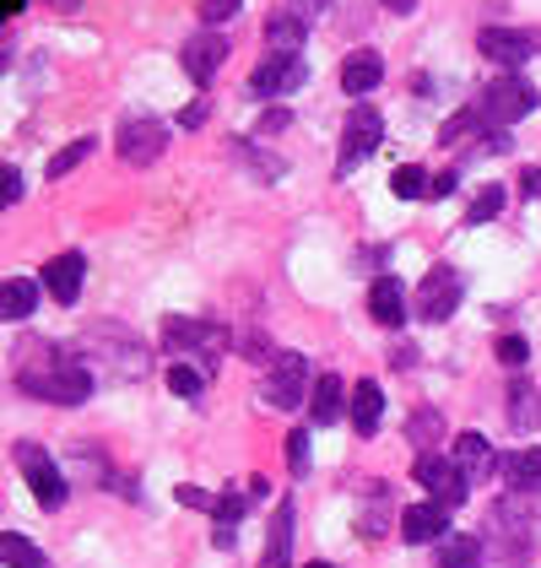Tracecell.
Instances as JSON below:
<instances>
[{
	"label": "cell",
	"mask_w": 541,
	"mask_h": 568,
	"mask_svg": "<svg viewBox=\"0 0 541 568\" xmlns=\"http://www.w3.org/2000/svg\"><path fill=\"white\" fill-rule=\"evenodd\" d=\"M304 28H309L304 17L276 11V17L266 22V49H270V54H298V49H304Z\"/></svg>",
	"instance_id": "603a6c76"
},
{
	"label": "cell",
	"mask_w": 541,
	"mask_h": 568,
	"mask_svg": "<svg viewBox=\"0 0 541 568\" xmlns=\"http://www.w3.org/2000/svg\"><path fill=\"white\" fill-rule=\"evenodd\" d=\"M174 498H180L184 509H206V515H212V504H217V498H212V493H206V487H180V493H174Z\"/></svg>",
	"instance_id": "74e56055"
},
{
	"label": "cell",
	"mask_w": 541,
	"mask_h": 568,
	"mask_svg": "<svg viewBox=\"0 0 541 568\" xmlns=\"http://www.w3.org/2000/svg\"><path fill=\"white\" fill-rule=\"evenodd\" d=\"M244 504H249L244 493H223V498L212 504V515H217V525H238V515H244Z\"/></svg>",
	"instance_id": "e575fe53"
},
{
	"label": "cell",
	"mask_w": 541,
	"mask_h": 568,
	"mask_svg": "<svg viewBox=\"0 0 541 568\" xmlns=\"http://www.w3.org/2000/svg\"><path fill=\"white\" fill-rule=\"evenodd\" d=\"M169 390L184 395V400H195V395L206 390V368H195V363H174V368H169Z\"/></svg>",
	"instance_id": "f1b7e54d"
},
{
	"label": "cell",
	"mask_w": 541,
	"mask_h": 568,
	"mask_svg": "<svg viewBox=\"0 0 541 568\" xmlns=\"http://www.w3.org/2000/svg\"><path fill=\"white\" fill-rule=\"evenodd\" d=\"M439 568H482V541L477 536H445L439 541Z\"/></svg>",
	"instance_id": "484cf974"
},
{
	"label": "cell",
	"mask_w": 541,
	"mask_h": 568,
	"mask_svg": "<svg viewBox=\"0 0 541 568\" xmlns=\"http://www.w3.org/2000/svg\"><path fill=\"white\" fill-rule=\"evenodd\" d=\"M304 77H309V65H304L298 54H266V60L255 65L249 88L261 92V98H282V92H298V88H304Z\"/></svg>",
	"instance_id": "8fae6325"
},
{
	"label": "cell",
	"mask_w": 541,
	"mask_h": 568,
	"mask_svg": "<svg viewBox=\"0 0 541 568\" xmlns=\"http://www.w3.org/2000/svg\"><path fill=\"white\" fill-rule=\"evenodd\" d=\"M114 146H120V163H131V169H146V163H157V158H163V146H169V131H163V120H152V114H131V120H120V135H114Z\"/></svg>",
	"instance_id": "8992f818"
},
{
	"label": "cell",
	"mask_w": 541,
	"mask_h": 568,
	"mask_svg": "<svg viewBox=\"0 0 541 568\" xmlns=\"http://www.w3.org/2000/svg\"><path fill=\"white\" fill-rule=\"evenodd\" d=\"M92 152H98V141H92V135H76L71 146H60V152L49 158V179H65L71 169H76V163H88Z\"/></svg>",
	"instance_id": "4316f807"
},
{
	"label": "cell",
	"mask_w": 541,
	"mask_h": 568,
	"mask_svg": "<svg viewBox=\"0 0 541 568\" xmlns=\"http://www.w3.org/2000/svg\"><path fill=\"white\" fill-rule=\"evenodd\" d=\"M503 477L514 493H541V449H514L503 460Z\"/></svg>",
	"instance_id": "cb8c5ba5"
},
{
	"label": "cell",
	"mask_w": 541,
	"mask_h": 568,
	"mask_svg": "<svg viewBox=\"0 0 541 568\" xmlns=\"http://www.w3.org/2000/svg\"><path fill=\"white\" fill-rule=\"evenodd\" d=\"M82 363L109 374V379H141L146 374V347L120 325H92L82 336Z\"/></svg>",
	"instance_id": "7a4b0ae2"
},
{
	"label": "cell",
	"mask_w": 541,
	"mask_h": 568,
	"mask_svg": "<svg viewBox=\"0 0 541 568\" xmlns=\"http://www.w3.org/2000/svg\"><path fill=\"white\" fill-rule=\"evenodd\" d=\"M471 125H477V109H460V114H455L450 125H445V141H460V135L471 131Z\"/></svg>",
	"instance_id": "f35d334b"
},
{
	"label": "cell",
	"mask_w": 541,
	"mask_h": 568,
	"mask_svg": "<svg viewBox=\"0 0 541 568\" xmlns=\"http://www.w3.org/2000/svg\"><path fill=\"white\" fill-rule=\"evenodd\" d=\"M341 406H347V385H341V374H319L315 395H309V417H315V428L341 423Z\"/></svg>",
	"instance_id": "d6986e66"
},
{
	"label": "cell",
	"mask_w": 541,
	"mask_h": 568,
	"mask_svg": "<svg viewBox=\"0 0 541 568\" xmlns=\"http://www.w3.org/2000/svg\"><path fill=\"white\" fill-rule=\"evenodd\" d=\"M520 190H525V195H541V169H537V174L525 169V179H520Z\"/></svg>",
	"instance_id": "ee69618b"
},
{
	"label": "cell",
	"mask_w": 541,
	"mask_h": 568,
	"mask_svg": "<svg viewBox=\"0 0 541 568\" xmlns=\"http://www.w3.org/2000/svg\"><path fill=\"white\" fill-rule=\"evenodd\" d=\"M60 6H76V0H60Z\"/></svg>",
	"instance_id": "681fc988"
},
{
	"label": "cell",
	"mask_w": 541,
	"mask_h": 568,
	"mask_svg": "<svg viewBox=\"0 0 541 568\" xmlns=\"http://www.w3.org/2000/svg\"><path fill=\"white\" fill-rule=\"evenodd\" d=\"M163 347L169 352H184V357H201L206 368L223 357L227 336L212 325V320H184V314H169L163 320Z\"/></svg>",
	"instance_id": "3957f363"
},
{
	"label": "cell",
	"mask_w": 541,
	"mask_h": 568,
	"mask_svg": "<svg viewBox=\"0 0 541 568\" xmlns=\"http://www.w3.org/2000/svg\"><path fill=\"white\" fill-rule=\"evenodd\" d=\"M180 125H184V131H195V125H206V98H195V103L184 109V114H180Z\"/></svg>",
	"instance_id": "60d3db41"
},
{
	"label": "cell",
	"mask_w": 541,
	"mask_h": 568,
	"mask_svg": "<svg viewBox=\"0 0 541 568\" xmlns=\"http://www.w3.org/2000/svg\"><path fill=\"white\" fill-rule=\"evenodd\" d=\"M82 276H88V255H76V250H65V255H54L44 265V293L54 304H76L82 298Z\"/></svg>",
	"instance_id": "5bb4252c"
},
{
	"label": "cell",
	"mask_w": 541,
	"mask_h": 568,
	"mask_svg": "<svg viewBox=\"0 0 541 568\" xmlns=\"http://www.w3.org/2000/svg\"><path fill=\"white\" fill-rule=\"evenodd\" d=\"M17 466H22V477L33 487V498H39V509H65V498H71V487L60 477V466H54V455H44L39 444H17Z\"/></svg>",
	"instance_id": "277c9868"
},
{
	"label": "cell",
	"mask_w": 541,
	"mask_h": 568,
	"mask_svg": "<svg viewBox=\"0 0 541 568\" xmlns=\"http://www.w3.org/2000/svg\"><path fill=\"white\" fill-rule=\"evenodd\" d=\"M238 6H244V0H201V22H206V28L233 22V17H238Z\"/></svg>",
	"instance_id": "1f68e13d"
},
{
	"label": "cell",
	"mask_w": 541,
	"mask_h": 568,
	"mask_svg": "<svg viewBox=\"0 0 541 568\" xmlns=\"http://www.w3.org/2000/svg\"><path fill=\"white\" fill-rule=\"evenodd\" d=\"M379 135H385V114H379V109H368V103H358V109L347 114V125H341V158H336V174L341 179L353 174L363 158L379 146Z\"/></svg>",
	"instance_id": "52a82bcc"
},
{
	"label": "cell",
	"mask_w": 541,
	"mask_h": 568,
	"mask_svg": "<svg viewBox=\"0 0 541 568\" xmlns=\"http://www.w3.org/2000/svg\"><path fill=\"white\" fill-rule=\"evenodd\" d=\"M379 82H385V60H379L374 49H358V54H347V60H341V88L353 92V98L374 92Z\"/></svg>",
	"instance_id": "ac0fdd59"
},
{
	"label": "cell",
	"mask_w": 541,
	"mask_h": 568,
	"mask_svg": "<svg viewBox=\"0 0 541 568\" xmlns=\"http://www.w3.org/2000/svg\"><path fill=\"white\" fill-rule=\"evenodd\" d=\"M433 434H439V412H433V406H422V412L411 417V438L428 449V444H433Z\"/></svg>",
	"instance_id": "836d02e7"
},
{
	"label": "cell",
	"mask_w": 541,
	"mask_h": 568,
	"mask_svg": "<svg viewBox=\"0 0 541 568\" xmlns=\"http://www.w3.org/2000/svg\"><path fill=\"white\" fill-rule=\"evenodd\" d=\"M385 6H390V11H401V17H406V11H411L417 0H385Z\"/></svg>",
	"instance_id": "bcb514c9"
},
{
	"label": "cell",
	"mask_w": 541,
	"mask_h": 568,
	"mask_svg": "<svg viewBox=\"0 0 541 568\" xmlns=\"http://www.w3.org/2000/svg\"><path fill=\"white\" fill-rule=\"evenodd\" d=\"M455 308H460V271L433 265V271L422 276V287H417V314H422L428 325H445Z\"/></svg>",
	"instance_id": "30bf717a"
},
{
	"label": "cell",
	"mask_w": 541,
	"mask_h": 568,
	"mask_svg": "<svg viewBox=\"0 0 541 568\" xmlns=\"http://www.w3.org/2000/svg\"><path fill=\"white\" fill-rule=\"evenodd\" d=\"M477 49H482L493 65L514 71V65H525V60L537 54V33H520V28H482Z\"/></svg>",
	"instance_id": "4fadbf2b"
},
{
	"label": "cell",
	"mask_w": 541,
	"mask_h": 568,
	"mask_svg": "<svg viewBox=\"0 0 541 568\" xmlns=\"http://www.w3.org/2000/svg\"><path fill=\"white\" fill-rule=\"evenodd\" d=\"M309 395V357L304 352H276L266 374V400L276 412H298Z\"/></svg>",
	"instance_id": "5b68a950"
},
{
	"label": "cell",
	"mask_w": 541,
	"mask_h": 568,
	"mask_svg": "<svg viewBox=\"0 0 541 568\" xmlns=\"http://www.w3.org/2000/svg\"><path fill=\"white\" fill-rule=\"evenodd\" d=\"M450 190H455V169H445V174L428 184V195H450Z\"/></svg>",
	"instance_id": "7bdbcfd3"
},
{
	"label": "cell",
	"mask_w": 541,
	"mask_h": 568,
	"mask_svg": "<svg viewBox=\"0 0 541 568\" xmlns=\"http://www.w3.org/2000/svg\"><path fill=\"white\" fill-rule=\"evenodd\" d=\"M368 314H374L385 331H401L406 325V287L396 276H374V287H368Z\"/></svg>",
	"instance_id": "2e32d148"
},
{
	"label": "cell",
	"mask_w": 541,
	"mask_h": 568,
	"mask_svg": "<svg viewBox=\"0 0 541 568\" xmlns=\"http://www.w3.org/2000/svg\"><path fill=\"white\" fill-rule=\"evenodd\" d=\"M525 357H531V342H525V336H503V342H498V363H503V368H520Z\"/></svg>",
	"instance_id": "d6a6232c"
},
{
	"label": "cell",
	"mask_w": 541,
	"mask_h": 568,
	"mask_svg": "<svg viewBox=\"0 0 541 568\" xmlns=\"http://www.w3.org/2000/svg\"><path fill=\"white\" fill-rule=\"evenodd\" d=\"M411 477L422 481V487L433 493V504H445V509H460V504H466V493H471L466 471H460L455 460H445V455H417Z\"/></svg>",
	"instance_id": "9c48e42d"
},
{
	"label": "cell",
	"mask_w": 541,
	"mask_h": 568,
	"mask_svg": "<svg viewBox=\"0 0 541 568\" xmlns=\"http://www.w3.org/2000/svg\"><path fill=\"white\" fill-rule=\"evenodd\" d=\"M347 412H353V428H358L363 438L379 434V417H385V395H379V385H374V379H358V390H353V400H347Z\"/></svg>",
	"instance_id": "ffe728a7"
},
{
	"label": "cell",
	"mask_w": 541,
	"mask_h": 568,
	"mask_svg": "<svg viewBox=\"0 0 541 568\" xmlns=\"http://www.w3.org/2000/svg\"><path fill=\"white\" fill-rule=\"evenodd\" d=\"M17 11H22V0H0V22H6V17H17Z\"/></svg>",
	"instance_id": "f6af8a7d"
},
{
	"label": "cell",
	"mask_w": 541,
	"mask_h": 568,
	"mask_svg": "<svg viewBox=\"0 0 541 568\" xmlns=\"http://www.w3.org/2000/svg\"><path fill=\"white\" fill-rule=\"evenodd\" d=\"M0 71H6V44H0Z\"/></svg>",
	"instance_id": "7dc6e473"
},
{
	"label": "cell",
	"mask_w": 541,
	"mask_h": 568,
	"mask_svg": "<svg viewBox=\"0 0 541 568\" xmlns=\"http://www.w3.org/2000/svg\"><path fill=\"white\" fill-rule=\"evenodd\" d=\"M428 184H433V179L422 174L417 163H401V169L390 174V190H396L401 201H422V195H428Z\"/></svg>",
	"instance_id": "83f0119b"
},
{
	"label": "cell",
	"mask_w": 541,
	"mask_h": 568,
	"mask_svg": "<svg viewBox=\"0 0 541 568\" xmlns=\"http://www.w3.org/2000/svg\"><path fill=\"white\" fill-rule=\"evenodd\" d=\"M17 385L39 400H54V406H82L92 395V368L82 357H65L60 347H49V342H33L17 357Z\"/></svg>",
	"instance_id": "6da1fadb"
},
{
	"label": "cell",
	"mask_w": 541,
	"mask_h": 568,
	"mask_svg": "<svg viewBox=\"0 0 541 568\" xmlns=\"http://www.w3.org/2000/svg\"><path fill=\"white\" fill-rule=\"evenodd\" d=\"M287 466H293V477L309 471V428H293L287 434Z\"/></svg>",
	"instance_id": "4dcf8cb0"
},
{
	"label": "cell",
	"mask_w": 541,
	"mask_h": 568,
	"mask_svg": "<svg viewBox=\"0 0 541 568\" xmlns=\"http://www.w3.org/2000/svg\"><path fill=\"white\" fill-rule=\"evenodd\" d=\"M287 125H293V114H287V109H276V103H270L266 114H261V125H255V131H261V135H276V131H287Z\"/></svg>",
	"instance_id": "8d00e7d4"
},
{
	"label": "cell",
	"mask_w": 541,
	"mask_h": 568,
	"mask_svg": "<svg viewBox=\"0 0 541 568\" xmlns=\"http://www.w3.org/2000/svg\"><path fill=\"white\" fill-rule=\"evenodd\" d=\"M180 60H184V77L195 82V88H206L212 77H217V65L227 60V39L223 33H195V39H184V49H180Z\"/></svg>",
	"instance_id": "7c38bea8"
},
{
	"label": "cell",
	"mask_w": 541,
	"mask_h": 568,
	"mask_svg": "<svg viewBox=\"0 0 541 568\" xmlns=\"http://www.w3.org/2000/svg\"><path fill=\"white\" fill-rule=\"evenodd\" d=\"M39 308V282H28V276H11V282H0V320L11 325V320H28Z\"/></svg>",
	"instance_id": "7402d4cb"
},
{
	"label": "cell",
	"mask_w": 541,
	"mask_h": 568,
	"mask_svg": "<svg viewBox=\"0 0 541 568\" xmlns=\"http://www.w3.org/2000/svg\"><path fill=\"white\" fill-rule=\"evenodd\" d=\"M503 201H509V190H503V184H488V190L466 206V222H493L498 212H503Z\"/></svg>",
	"instance_id": "f546056e"
},
{
	"label": "cell",
	"mask_w": 541,
	"mask_h": 568,
	"mask_svg": "<svg viewBox=\"0 0 541 568\" xmlns=\"http://www.w3.org/2000/svg\"><path fill=\"white\" fill-rule=\"evenodd\" d=\"M17 195H22V174H17L11 163H0V212L17 206Z\"/></svg>",
	"instance_id": "d590c367"
},
{
	"label": "cell",
	"mask_w": 541,
	"mask_h": 568,
	"mask_svg": "<svg viewBox=\"0 0 541 568\" xmlns=\"http://www.w3.org/2000/svg\"><path fill=\"white\" fill-rule=\"evenodd\" d=\"M0 564L6 568H49V558L17 530H0Z\"/></svg>",
	"instance_id": "d4e9b609"
},
{
	"label": "cell",
	"mask_w": 541,
	"mask_h": 568,
	"mask_svg": "<svg viewBox=\"0 0 541 568\" xmlns=\"http://www.w3.org/2000/svg\"><path fill=\"white\" fill-rule=\"evenodd\" d=\"M304 568H336V564H304Z\"/></svg>",
	"instance_id": "c3c4849f"
},
{
	"label": "cell",
	"mask_w": 541,
	"mask_h": 568,
	"mask_svg": "<svg viewBox=\"0 0 541 568\" xmlns=\"http://www.w3.org/2000/svg\"><path fill=\"white\" fill-rule=\"evenodd\" d=\"M509 417H514V428H525V379H514V390H509Z\"/></svg>",
	"instance_id": "ab89813d"
},
{
	"label": "cell",
	"mask_w": 541,
	"mask_h": 568,
	"mask_svg": "<svg viewBox=\"0 0 541 568\" xmlns=\"http://www.w3.org/2000/svg\"><path fill=\"white\" fill-rule=\"evenodd\" d=\"M450 460L466 471V481H482V477H493V471H498V466H493V444H488L482 434H460V438H455Z\"/></svg>",
	"instance_id": "e0dca14e"
},
{
	"label": "cell",
	"mask_w": 541,
	"mask_h": 568,
	"mask_svg": "<svg viewBox=\"0 0 541 568\" xmlns=\"http://www.w3.org/2000/svg\"><path fill=\"white\" fill-rule=\"evenodd\" d=\"M261 568H293V504H287V498L276 504L270 541H266V564H261Z\"/></svg>",
	"instance_id": "44dd1931"
},
{
	"label": "cell",
	"mask_w": 541,
	"mask_h": 568,
	"mask_svg": "<svg viewBox=\"0 0 541 568\" xmlns=\"http://www.w3.org/2000/svg\"><path fill=\"white\" fill-rule=\"evenodd\" d=\"M450 536V509L445 504H411V509H401V541H411V547H422V541H445Z\"/></svg>",
	"instance_id": "9a60e30c"
},
{
	"label": "cell",
	"mask_w": 541,
	"mask_h": 568,
	"mask_svg": "<svg viewBox=\"0 0 541 568\" xmlns=\"http://www.w3.org/2000/svg\"><path fill=\"white\" fill-rule=\"evenodd\" d=\"M537 109V88L525 82V77H498V82H488V92H482V114L493 120V125H514V120H525Z\"/></svg>",
	"instance_id": "ba28073f"
},
{
	"label": "cell",
	"mask_w": 541,
	"mask_h": 568,
	"mask_svg": "<svg viewBox=\"0 0 541 568\" xmlns=\"http://www.w3.org/2000/svg\"><path fill=\"white\" fill-rule=\"evenodd\" d=\"M325 6H330V0H293V17H304V22H309V17H319Z\"/></svg>",
	"instance_id": "b9f144b4"
}]
</instances>
